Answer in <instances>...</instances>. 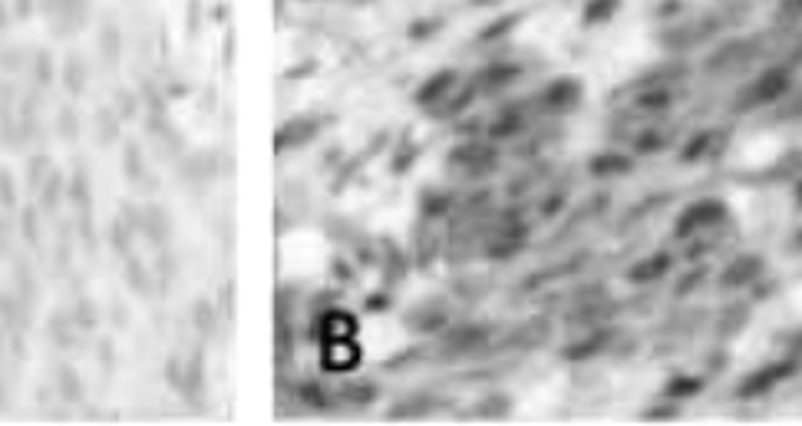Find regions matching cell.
Returning a JSON list of instances; mask_svg holds the SVG:
<instances>
[{
    "mask_svg": "<svg viewBox=\"0 0 802 426\" xmlns=\"http://www.w3.org/2000/svg\"><path fill=\"white\" fill-rule=\"evenodd\" d=\"M324 119L321 116H294L291 123H284L278 129V139H274V146L278 149H294V146H304V142H311L317 136V129H321Z\"/></svg>",
    "mask_w": 802,
    "mask_h": 426,
    "instance_id": "cell-1",
    "label": "cell"
}]
</instances>
